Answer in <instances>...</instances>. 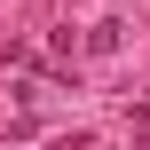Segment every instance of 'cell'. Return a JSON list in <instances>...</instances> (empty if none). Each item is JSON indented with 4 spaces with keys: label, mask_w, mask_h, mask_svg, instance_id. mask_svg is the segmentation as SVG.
<instances>
[{
    "label": "cell",
    "mask_w": 150,
    "mask_h": 150,
    "mask_svg": "<svg viewBox=\"0 0 150 150\" xmlns=\"http://www.w3.org/2000/svg\"><path fill=\"white\" fill-rule=\"evenodd\" d=\"M47 150H87V134H63V142H47Z\"/></svg>",
    "instance_id": "cell-1"
},
{
    "label": "cell",
    "mask_w": 150,
    "mask_h": 150,
    "mask_svg": "<svg viewBox=\"0 0 150 150\" xmlns=\"http://www.w3.org/2000/svg\"><path fill=\"white\" fill-rule=\"evenodd\" d=\"M134 150H150V127H142V134H134Z\"/></svg>",
    "instance_id": "cell-2"
}]
</instances>
